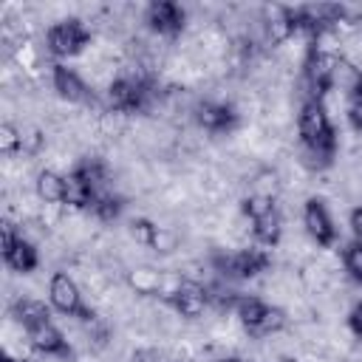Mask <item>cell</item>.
Returning a JSON list of instances; mask_svg holds the SVG:
<instances>
[{
  "label": "cell",
  "mask_w": 362,
  "mask_h": 362,
  "mask_svg": "<svg viewBox=\"0 0 362 362\" xmlns=\"http://www.w3.org/2000/svg\"><path fill=\"white\" fill-rule=\"evenodd\" d=\"M0 255H3V263L17 274H31L40 266L37 246L28 238H23L8 221H3L0 226Z\"/></svg>",
  "instance_id": "8"
},
{
  "label": "cell",
  "mask_w": 362,
  "mask_h": 362,
  "mask_svg": "<svg viewBox=\"0 0 362 362\" xmlns=\"http://www.w3.org/2000/svg\"><path fill=\"white\" fill-rule=\"evenodd\" d=\"M297 130H300V144L305 156L314 164L328 167L337 156V130L328 119L325 105L317 99H305L297 116Z\"/></svg>",
  "instance_id": "1"
},
{
  "label": "cell",
  "mask_w": 362,
  "mask_h": 362,
  "mask_svg": "<svg viewBox=\"0 0 362 362\" xmlns=\"http://www.w3.org/2000/svg\"><path fill=\"white\" fill-rule=\"evenodd\" d=\"M48 305L65 317H76V320H93V311L85 305L82 291L76 286V280L68 272H54L48 280Z\"/></svg>",
  "instance_id": "7"
},
{
  "label": "cell",
  "mask_w": 362,
  "mask_h": 362,
  "mask_svg": "<svg viewBox=\"0 0 362 362\" xmlns=\"http://www.w3.org/2000/svg\"><path fill=\"white\" fill-rule=\"evenodd\" d=\"M240 212L252 221V235L257 240V246L272 249L280 243L283 238V218L277 204L269 195H246L240 201Z\"/></svg>",
  "instance_id": "4"
},
{
  "label": "cell",
  "mask_w": 362,
  "mask_h": 362,
  "mask_svg": "<svg viewBox=\"0 0 362 362\" xmlns=\"http://www.w3.org/2000/svg\"><path fill=\"white\" fill-rule=\"evenodd\" d=\"M345 322H348V331L362 342V303H356V305L348 311V320H345Z\"/></svg>",
  "instance_id": "23"
},
{
  "label": "cell",
  "mask_w": 362,
  "mask_h": 362,
  "mask_svg": "<svg viewBox=\"0 0 362 362\" xmlns=\"http://www.w3.org/2000/svg\"><path fill=\"white\" fill-rule=\"evenodd\" d=\"M212 266L229 280H252L272 266V255L263 246H252V249H240V252L215 255Z\"/></svg>",
  "instance_id": "6"
},
{
  "label": "cell",
  "mask_w": 362,
  "mask_h": 362,
  "mask_svg": "<svg viewBox=\"0 0 362 362\" xmlns=\"http://www.w3.org/2000/svg\"><path fill=\"white\" fill-rule=\"evenodd\" d=\"M107 181V167L99 158H88L79 161L71 173H65V206L74 209H90L96 192L105 189Z\"/></svg>",
  "instance_id": "2"
},
{
  "label": "cell",
  "mask_w": 362,
  "mask_h": 362,
  "mask_svg": "<svg viewBox=\"0 0 362 362\" xmlns=\"http://www.w3.org/2000/svg\"><path fill=\"white\" fill-rule=\"evenodd\" d=\"M40 147H42V133H40V130H25V133H23V147H20V153L34 156Z\"/></svg>",
  "instance_id": "22"
},
{
  "label": "cell",
  "mask_w": 362,
  "mask_h": 362,
  "mask_svg": "<svg viewBox=\"0 0 362 362\" xmlns=\"http://www.w3.org/2000/svg\"><path fill=\"white\" fill-rule=\"evenodd\" d=\"M130 235L136 238V243L150 246V249H158L164 229H161V226H156L150 218H133V221H130Z\"/></svg>",
  "instance_id": "18"
},
{
  "label": "cell",
  "mask_w": 362,
  "mask_h": 362,
  "mask_svg": "<svg viewBox=\"0 0 362 362\" xmlns=\"http://www.w3.org/2000/svg\"><path fill=\"white\" fill-rule=\"evenodd\" d=\"M51 85H54L57 96L65 99V102H88L90 99V90H88L85 79L74 68H68L65 62L51 65Z\"/></svg>",
  "instance_id": "15"
},
{
  "label": "cell",
  "mask_w": 362,
  "mask_h": 362,
  "mask_svg": "<svg viewBox=\"0 0 362 362\" xmlns=\"http://www.w3.org/2000/svg\"><path fill=\"white\" fill-rule=\"evenodd\" d=\"M195 122L206 133H232L238 127V113L226 102H201L195 107Z\"/></svg>",
  "instance_id": "14"
},
{
  "label": "cell",
  "mask_w": 362,
  "mask_h": 362,
  "mask_svg": "<svg viewBox=\"0 0 362 362\" xmlns=\"http://www.w3.org/2000/svg\"><path fill=\"white\" fill-rule=\"evenodd\" d=\"M144 23L158 37H178L187 25V11L175 0H153L144 8Z\"/></svg>",
  "instance_id": "11"
},
{
  "label": "cell",
  "mask_w": 362,
  "mask_h": 362,
  "mask_svg": "<svg viewBox=\"0 0 362 362\" xmlns=\"http://www.w3.org/2000/svg\"><path fill=\"white\" fill-rule=\"evenodd\" d=\"M218 362H246V359H240V356H223V359H218Z\"/></svg>",
  "instance_id": "26"
},
{
  "label": "cell",
  "mask_w": 362,
  "mask_h": 362,
  "mask_svg": "<svg viewBox=\"0 0 362 362\" xmlns=\"http://www.w3.org/2000/svg\"><path fill=\"white\" fill-rule=\"evenodd\" d=\"M303 226H305L308 238L322 249H331L339 240L337 223H334V218H331V212H328L322 198H308L303 204Z\"/></svg>",
  "instance_id": "10"
},
{
  "label": "cell",
  "mask_w": 362,
  "mask_h": 362,
  "mask_svg": "<svg viewBox=\"0 0 362 362\" xmlns=\"http://www.w3.org/2000/svg\"><path fill=\"white\" fill-rule=\"evenodd\" d=\"M150 85L139 76H119L107 88V105L119 113H141L150 105Z\"/></svg>",
  "instance_id": "9"
},
{
  "label": "cell",
  "mask_w": 362,
  "mask_h": 362,
  "mask_svg": "<svg viewBox=\"0 0 362 362\" xmlns=\"http://www.w3.org/2000/svg\"><path fill=\"white\" fill-rule=\"evenodd\" d=\"M232 311L238 314L240 325H243L252 337L277 334V331H283L286 322H288V317H286L283 308L269 305L266 300H260V297H255V294H235Z\"/></svg>",
  "instance_id": "3"
},
{
  "label": "cell",
  "mask_w": 362,
  "mask_h": 362,
  "mask_svg": "<svg viewBox=\"0 0 362 362\" xmlns=\"http://www.w3.org/2000/svg\"><path fill=\"white\" fill-rule=\"evenodd\" d=\"M348 226H351V235H354L356 240H362V206H354V209H351Z\"/></svg>",
  "instance_id": "24"
},
{
  "label": "cell",
  "mask_w": 362,
  "mask_h": 362,
  "mask_svg": "<svg viewBox=\"0 0 362 362\" xmlns=\"http://www.w3.org/2000/svg\"><path fill=\"white\" fill-rule=\"evenodd\" d=\"M25 328V334H28V342L40 351V354H45V356H59V359H71V342L65 339V334L54 325V320L51 317H42V320H34V322H28V325H23Z\"/></svg>",
  "instance_id": "12"
},
{
  "label": "cell",
  "mask_w": 362,
  "mask_h": 362,
  "mask_svg": "<svg viewBox=\"0 0 362 362\" xmlns=\"http://www.w3.org/2000/svg\"><path fill=\"white\" fill-rule=\"evenodd\" d=\"M20 147H23V130L14 127L11 122H3L0 124V153L14 156V153H20Z\"/></svg>",
  "instance_id": "20"
},
{
  "label": "cell",
  "mask_w": 362,
  "mask_h": 362,
  "mask_svg": "<svg viewBox=\"0 0 362 362\" xmlns=\"http://www.w3.org/2000/svg\"><path fill=\"white\" fill-rule=\"evenodd\" d=\"M348 122H351V127L356 133H362V79L348 93Z\"/></svg>",
  "instance_id": "21"
},
{
  "label": "cell",
  "mask_w": 362,
  "mask_h": 362,
  "mask_svg": "<svg viewBox=\"0 0 362 362\" xmlns=\"http://www.w3.org/2000/svg\"><path fill=\"white\" fill-rule=\"evenodd\" d=\"M37 195L45 204H62L65 201V175H59L57 170H40L37 173Z\"/></svg>",
  "instance_id": "16"
},
{
  "label": "cell",
  "mask_w": 362,
  "mask_h": 362,
  "mask_svg": "<svg viewBox=\"0 0 362 362\" xmlns=\"http://www.w3.org/2000/svg\"><path fill=\"white\" fill-rule=\"evenodd\" d=\"M122 209H124V198L116 195V192H110V189L96 192V198H93V204H90V212H93L99 221H105V223L116 221V218L122 215Z\"/></svg>",
  "instance_id": "17"
},
{
  "label": "cell",
  "mask_w": 362,
  "mask_h": 362,
  "mask_svg": "<svg viewBox=\"0 0 362 362\" xmlns=\"http://www.w3.org/2000/svg\"><path fill=\"white\" fill-rule=\"evenodd\" d=\"M342 266H345L348 277L362 286V240L351 238V240L342 246Z\"/></svg>",
  "instance_id": "19"
},
{
  "label": "cell",
  "mask_w": 362,
  "mask_h": 362,
  "mask_svg": "<svg viewBox=\"0 0 362 362\" xmlns=\"http://www.w3.org/2000/svg\"><path fill=\"white\" fill-rule=\"evenodd\" d=\"M88 45H90V31L79 17L59 20L45 31V48L54 59H71L82 54Z\"/></svg>",
  "instance_id": "5"
},
{
  "label": "cell",
  "mask_w": 362,
  "mask_h": 362,
  "mask_svg": "<svg viewBox=\"0 0 362 362\" xmlns=\"http://www.w3.org/2000/svg\"><path fill=\"white\" fill-rule=\"evenodd\" d=\"M0 362H20V359H14L11 354H0Z\"/></svg>",
  "instance_id": "25"
},
{
  "label": "cell",
  "mask_w": 362,
  "mask_h": 362,
  "mask_svg": "<svg viewBox=\"0 0 362 362\" xmlns=\"http://www.w3.org/2000/svg\"><path fill=\"white\" fill-rule=\"evenodd\" d=\"M164 300L181 314V317H187V320H195V317H201L204 311H206V305H209V291L204 288V286H198V283H175L173 288H170V294H164Z\"/></svg>",
  "instance_id": "13"
}]
</instances>
